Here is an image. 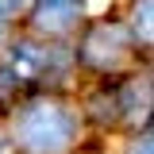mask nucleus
<instances>
[{"mask_svg":"<svg viewBox=\"0 0 154 154\" xmlns=\"http://www.w3.org/2000/svg\"><path fill=\"white\" fill-rule=\"evenodd\" d=\"M19 139L35 154H58L69 139H73V116L62 104L38 100L19 116Z\"/></svg>","mask_w":154,"mask_h":154,"instance_id":"obj_1","label":"nucleus"},{"mask_svg":"<svg viewBox=\"0 0 154 154\" xmlns=\"http://www.w3.org/2000/svg\"><path fill=\"white\" fill-rule=\"evenodd\" d=\"M42 62L46 54L31 46V42H16V46H8V54H4V73L8 81H31V77L42 69Z\"/></svg>","mask_w":154,"mask_h":154,"instance_id":"obj_2","label":"nucleus"},{"mask_svg":"<svg viewBox=\"0 0 154 154\" xmlns=\"http://www.w3.org/2000/svg\"><path fill=\"white\" fill-rule=\"evenodd\" d=\"M131 27H135V35L143 38V42H150V0H139V4H135Z\"/></svg>","mask_w":154,"mask_h":154,"instance_id":"obj_3","label":"nucleus"},{"mask_svg":"<svg viewBox=\"0 0 154 154\" xmlns=\"http://www.w3.org/2000/svg\"><path fill=\"white\" fill-rule=\"evenodd\" d=\"M69 16H73V8H42L38 23H42V27H66Z\"/></svg>","mask_w":154,"mask_h":154,"instance_id":"obj_4","label":"nucleus"},{"mask_svg":"<svg viewBox=\"0 0 154 154\" xmlns=\"http://www.w3.org/2000/svg\"><path fill=\"white\" fill-rule=\"evenodd\" d=\"M23 4H27V0H0V19H8V16H16V12H23Z\"/></svg>","mask_w":154,"mask_h":154,"instance_id":"obj_5","label":"nucleus"},{"mask_svg":"<svg viewBox=\"0 0 154 154\" xmlns=\"http://www.w3.org/2000/svg\"><path fill=\"white\" fill-rule=\"evenodd\" d=\"M127 154H150V139H146V135H143V139H139V143H131V150Z\"/></svg>","mask_w":154,"mask_h":154,"instance_id":"obj_6","label":"nucleus"},{"mask_svg":"<svg viewBox=\"0 0 154 154\" xmlns=\"http://www.w3.org/2000/svg\"><path fill=\"white\" fill-rule=\"evenodd\" d=\"M42 8H73V0H42Z\"/></svg>","mask_w":154,"mask_h":154,"instance_id":"obj_7","label":"nucleus"},{"mask_svg":"<svg viewBox=\"0 0 154 154\" xmlns=\"http://www.w3.org/2000/svg\"><path fill=\"white\" fill-rule=\"evenodd\" d=\"M0 35H4V19H0Z\"/></svg>","mask_w":154,"mask_h":154,"instance_id":"obj_8","label":"nucleus"}]
</instances>
